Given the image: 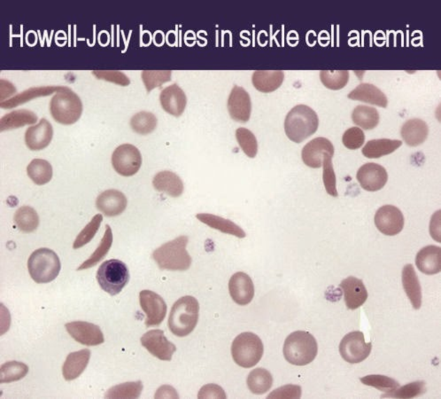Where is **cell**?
<instances>
[{
    "label": "cell",
    "mask_w": 441,
    "mask_h": 399,
    "mask_svg": "<svg viewBox=\"0 0 441 399\" xmlns=\"http://www.w3.org/2000/svg\"><path fill=\"white\" fill-rule=\"evenodd\" d=\"M188 241L187 236H179L153 251L152 257L160 270L180 272L188 270L192 262V259L186 249Z\"/></svg>",
    "instance_id": "6da1fadb"
},
{
    "label": "cell",
    "mask_w": 441,
    "mask_h": 399,
    "mask_svg": "<svg viewBox=\"0 0 441 399\" xmlns=\"http://www.w3.org/2000/svg\"><path fill=\"white\" fill-rule=\"evenodd\" d=\"M200 304L197 299L186 295L174 304L169 318V328L173 335L185 337L195 330L199 321Z\"/></svg>",
    "instance_id": "7a4b0ae2"
},
{
    "label": "cell",
    "mask_w": 441,
    "mask_h": 399,
    "mask_svg": "<svg viewBox=\"0 0 441 399\" xmlns=\"http://www.w3.org/2000/svg\"><path fill=\"white\" fill-rule=\"evenodd\" d=\"M318 126V115L306 105L294 106L285 120L286 134L294 143H302L315 134Z\"/></svg>",
    "instance_id": "3957f363"
},
{
    "label": "cell",
    "mask_w": 441,
    "mask_h": 399,
    "mask_svg": "<svg viewBox=\"0 0 441 399\" xmlns=\"http://www.w3.org/2000/svg\"><path fill=\"white\" fill-rule=\"evenodd\" d=\"M283 352L288 363L303 367L315 360L318 345L309 332L296 331L286 339Z\"/></svg>",
    "instance_id": "277c9868"
},
{
    "label": "cell",
    "mask_w": 441,
    "mask_h": 399,
    "mask_svg": "<svg viewBox=\"0 0 441 399\" xmlns=\"http://www.w3.org/2000/svg\"><path fill=\"white\" fill-rule=\"evenodd\" d=\"M29 275L38 284H50L58 277L62 264L52 249L41 248L32 253L28 260Z\"/></svg>",
    "instance_id": "5b68a950"
},
{
    "label": "cell",
    "mask_w": 441,
    "mask_h": 399,
    "mask_svg": "<svg viewBox=\"0 0 441 399\" xmlns=\"http://www.w3.org/2000/svg\"><path fill=\"white\" fill-rule=\"evenodd\" d=\"M50 111L59 124L74 125L81 118L83 103L76 93L66 88L53 96L50 103Z\"/></svg>",
    "instance_id": "8992f818"
},
{
    "label": "cell",
    "mask_w": 441,
    "mask_h": 399,
    "mask_svg": "<svg viewBox=\"0 0 441 399\" xmlns=\"http://www.w3.org/2000/svg\"><path fill=\"white\" fill-rule=\"evenodd\" d=\"M264 347L258 335L251 332H242L235 338L232 345L233 360L239 367L251 368L262 359Z\"/></svg>",
    "instance_id": "52a82bcc"
},
{
    "label": "cell",
    "mask_w": 441,
    "mask_h": 399,
    "mask_svg": "<svg viewBox=\"0 0 441 399\" xmlns=\"http://www.w3.org/2000/svg\"><path fill=\"white\" fill-rule=\"evenodd\" d=\"M97 281L100 288L110 295L122 292L130 281V272L125 262L118 259H110L99 266Z\"/></svg>",
    "instance_id": "ba28073f"
},
{
    "label": "cell",
    "mask_w": 441,
    "mask_h": 399,
    "mask_svg": "<svg viewBox=\"0 0 441 399\" xmlns=\"http://www.w3.org/2000/svg\"><path fill=\"white\" fill-rule=\"evenodd\" d=\"M372 342H366L363 332L353 331L343 337L340 344V354L350 364H359L372 354Z\"/></svg>",
    "instance_id": "9c48e42d"
},
{
    "label": "cell",
    "mask_w": 441,
    "mask_h": 399,
    "mask_svg": "<svg viewBox=\"0 0 441 399\" xmlns=\"http://www.w3.org/2000/svg\"><path fill=\"white\" fill-rule=\"evenodd\" d=\"M112 164L118 174L123 177H132L141 167V153L133 145L120 146L113 153Z\"/></svg>",
    "instance_id": "30bf717a"
},
{
    "label": "cell",
    "mask_w": 441,
    "mask_h": 399,
    "mask_svg": "<svg viewBox=\"0 0 441 399\" xmlns=\"http://www.w3.org/2000/svg\"><path fill=\"white\" fill-rule=\"evenodd\" d=\"M139 302L146 314V327H158L162 324L167 314V304L163 298L155 292L143 290L139 294Z\"/></svg>",
    "instance_id": "8fae6325"
},
{
    "label": "cell",
    "mask_w": 441,
    "mask_h": 399,
    "mask_svg": "<svg viewBox=\"0 0 441 399\" xmlns=\"http://www.w3.org/2000/svg\"><path fill=\"white\" fill-rule=\"evenodd\" d=\"M141 344L155 358L162 361H170L176 351V345L165 337L164 332L153 329L146 332L140 339Z\"/></svg>",
    "instance_id": "7c38bea8"
},
{
    "label": "cell",
    "mask_w": 441,
    "mask_h": 399,
    "mask_svg": "<svg viewBox=\"0 0 441 399\" xmlns=\"http://www.w3.org/2000/svg\"><path fill=\"white\" fill-rule=\"evenodd\" d=\"M404 216L396 206L385 205L377 209L375 225L380 232L387 236L399 234L404 227Z\"/></svg>",
    "instance_id": "4fadbf2b"
},
{
    "label": "cell",
    "mask_w": 441,
    "mask_h": 399,
    "mask_svg": "<svg viewBox=\"0 0 441 399\" xmlns=\"http://www.w3.org/2000/svg\"><path fill=\"white\" fill-rule=\"evenodd\" d=\"M66 331L74 340L86 346H97L105 342L99 326L85 321L69 322L65 325Z\"/></svg>",
    "instance_id": "5bb4252c"
},
{
    "label": "cell",
    "mask_w": 441,
    "mask_h": 399,
    "mask_svg": "<svg viewBox=\"0 0 441 399\" xmlns=\"http://www.w3.org/2000/svg\"><path fill=\"white\" fill-rule=\"evenodd\" d=\"M356 178L364 190L377 192L386 186L388 174L383 166L369 162L359 169Z\"/></svg>",
    "instance_id": "9a60e30c"
},
{
    "label": "cell",
    "mask_w": 441,
    "mask_h": 399,
    "mask_svg": "<svg viewBox=\"0 0 441 399\" xmlns=\"http://www.w3.org/2000/svg\"><path fill=\"white\" fill-rule=\"evenodd\" d=\"M228 111L234 121L246 122L251 116L252 103L249 93L239 86H234L228 99Z\"/></svg>",
    "instance_id": "2e32d148"
},
{
    "label": "cell",
    "mask_w": 441,
    "mask_h": 399,
    "mask_svg": "<svg viewBox=\"0 0 441 399\" xmlns=\"http://www.w3.org/2000/svg\"><path fill=\"white\" fill-rule=\"evenodd\" d=\"M326 154L334 155L332 143L326 138L319 137L314 139L304 146L302 158L304 164L310 168L318 169L322 167L323 156Z\"/></svg>",
    "instance_id": "e0dca14e"
},
{
    "label": "cell",
    "mask_w": 441,
    "mask_h": 399,
    "mask_svg": "<svg viewBox=\"0 0 441 399\" xmlns=\"http://www.w3.org/2000/svg\"><path fill=\"white\" fill-rule=\"evenodd\" d=\"M230 297L239 305L249 304L255 297V286L252 279L245 272L233 274L229 282Z\"/></svg>",
    "instance_id": "ac0fdd59"
},
{
    "label": "cell",
    "mask_w": 441,
    "mask_h": 399,
    "mask_svg": "<svg viewBox=\"0 0 441 399\" xmlns=\"http://www.w3.org/2000/svg\"><path fill=\"white\" fill-rule=\"evenodd\" d=\"M128 204L126 196L121 191L109 189L102 192L96 200V207L106 217H116L125 211Z\"/></svg>",
    "instance_id": "d6986e66"
},
{
    "label": "cell",
    "mask_w": 441,
    "mask_h": 399,
    "mask_svg": "<svg viewBox=\"0 0 441 399\" xmlns=\"http://www.w3.org/2000/svg\"><path fill=\"white\" fill-rule=\"evenodd\" d=\"M53 136V129L48 120L42 118L38 125L31 126L25 133V143L29 150H43L50 145Z\"/></svg>",
    "instance_id": "ffe728a7"
},
{
    "label": "cell",
    "mask_w": 441,
    "mask_h": 399,
    "mask_svg": "<svg viewBox=\"0 0 441 399\" xmlns=\"http://www.w3.org/2000/svg\"><path fill=\"white\" fill-rule=\"evenodd\" d=\"M340 288L344 292V300H345L346 308L349 310H356L365 304L368 291L365 285L360 279L350 276L342 281Z\"/></svg>",
    "instance_id": "44dd1931"
},
{
    "label": "cell",
    "mask_w": 441,
    "mask_h": 399,
    "mask_svg": "<svg viewBox=\"0 0 441 399\" xmlns=\"http://www.w3.org/2000/svg\"><path fill=\"white\" fill-rule=\"evenodd\" d=\"M162 108L169 115L179 118L185 112L187 98L185 92L178 85L174 84L163 89L160 95Z\"/></svg>",
    "instance_id": "7402d4cb"
},
{
    "label": "cell",
    "mask_w": 441,
    "mask_h": 399,
    "mask_svg": "<svg viewBox=\"0 0 441 399\" xmlns=\"http://www.w3.org/2000/svg\"><path fill=\"white\" fill-rule=\"evenodd\" d=\"M416 265L424 274H439L441 271V248L433 245L423 248L417 253Z\"/></svg>",
    "instance_id": "603a6c76"
},
{
    "label": "cell",
    "mask_w": 441,
    "mask_h": 399,
    "mask_svg": "<svg viewBox=\"0 0 441 399\" xmlns=\"http://www.w3.org/2000/svg\"><path fill=\"white\" fill-rule=\"evenodd\" d=\"M91 358V351L88 349L72 352L66 358L62 368L63 377L66 381H73L78 378L85 370Z\"/></svg>",
    "instance_id": "cb8c5ba5"
},
{
    "label": "cell",
    "mask_w": 441,
    "mask_h": 399,
    "mask_svg": "<svg viewBox=\"0 0 441 399\" xmlns=\"http://www.w3.org/2000/svg\"><path fill=\"white\" fill-rule=\"evenodd\" d=\"M153 188L158 192L176 198L181 196L183 192V183L182 179L176 173L169 171L157 173L153 181Z\"/></svg>",
    "instance_id": "d4e9b609"
},
{
    "label": "cell",
    "mask_w": 441,
    "mask_h": 399,
    "mask_svg": "<svg viewBox=\"0 0 441 399\" xmlns=\"http://www.w3.org/2000/svg\"><path fill=\"white\" fill-rule=\"evenodd\" d=\"M349 98L352 101L369 103V104L379 106L381 108H386L388 105V99L385 93L377 86L368 84V83H363L357 86L349 93Z\"/></svg>",
    "instance_id": "484cf974"
},
{
    "label": "cell",
    "mask_w": 441,
    "mask_h": 399,
    "mask_svg": "<svg viewBox=\"0 0 441 399\" xmlns=\"http://www.w3.org/2000/svg\"><path fill=\"white\" fill-rule=\"evenodd\" d=\"M66 88V86H40V88H32L1 102V108L4 109L13 108L15 106L24 104V103L31 101V99L46 97V96L52 95V93L62 92Z\"/></svg>",
    "instance_id": "4316f807"
},
{
    "label": "cell",
    "mask_w": 441,
    "mask_h": 399,
    "mask_svg": "<svg viewBox=\"0 0 441 399\" xmlns=\"http://www.w3.org/2000/svg\"><path fill=\"white\" fill-rule=\"evenodd\" d=\"M402 285L411 304L415 310H419L422 305V289L419 277L412 265L404 266L402 270Z\"/></svg>",
    "instance_id": "83f0119b"
},
{
    "label": "cell",
    "mask_w": 441,
    "mask_h": 399,
    "mask_svg": "<svg viewBox=\"0 0 441 399\" xmlns=\"http://www.w3.org/2000/svg\"><path fill=\"white\" fill-rule=\"evenodd\" d=\"M428 125L419 118L409 120L402 125V131H400L403 141L410 146L423 144L428 137Z\"/></svg>",
    "instance_id": "f1b7e54d"
},
{
    "label": "cell",
    "mask_w": 441,
    "mask_h": 399,
    "mask_svg": "<svg viewBox=\"0 0 441 399\" xmlns=\"http://www.w3.org/2000/svg\"><path fill=\"white\" fill-rule=\"evenodd\" d=\"M284 79L285 73L281 71H257L252 76L253 86L263 93L275 92L282 85Z\"/></svg>",
    "instance_id": "f546056e"
},
{
    "label": "cell",
    "mask_w": 441,
    "mask_h": 399,
    "mask_svg": "<svg viewBox=\"0 0 441 399\" xmlns=\"http://www.w3.org/2000/svg\"><path fill=\"white\" fill-rule=\"evenodd\" d=\"M197 219L203 224L209 225V227L216 229L223 234L236 236V237L245 238L246 234L243 229L235 223L228 220L218 216L208 214V213H199L196 215Z\"/></svg>",
    "instance_id": "4dcf8cb0"
},
{
    "label": "cell",
    "mask_w": 441,
    "mask_h": 399,
    "mask_svg": "<svg viewBox=\"0 0 441 399\" xmlns=\"http://www.w3.org/2000/svg\"><path fill=\"white\" fill-rule=\"evenodd\" d=\"M402 141L398 139H372L363 148V155L367 158L376 159L392 154L402 146Z\"/></svg>",
    "instance_id": "1f68e13d"
},
{
    "label": "cell",
    "mask_w": 441,
    "mask_h": 399,
    "mask_svg": "<svg viewBox=\"0 0 441 399\" xmlns=\"http://www.w3.org/2000/svg\"><path fill=\"white\" fill-rule=\"evenodd\" d=\"M38 116L28 109H19L6 114L0 120V131L6 132L10 130L19 129L25 125L36 124Z\"/></svg>",
    "instance_id": "d6a6232c"
},
{
    "label": "cell",
    "mask_w": 441,
    "mask_h": 399,
    "mask_svg": "<svg viewBox=\"0 0 441 399\" xmlns=\"http://www.w3.org/2000/svg\"><path fill=\"white\" fill-rule=\"evenodd\" d=\"M273 377L266 369L259 368L250 372L247 377L249 391L255 395L267 393L272 387Z\"/></svg>",
    "instance_id": "836d02e7"
},
{
    "label": "cell",
    "mask_w": 441,
    "mask_h": 399,
    "mask_svg": "<svg viewBox=\"0 0 441 399\" xmlns=\"http://www.w3.org/2000/svg\"><path fill=\"white\" fill-rule=\"evenodd\" d=\"M27 173L36 185L43 186L51 181L53 172L51 164L46 160L34 159L27 167Z\"/></svg>",
    "instance_id": "e575fe53"
},
{
    "label": "cell",
    "mask_w": 441,
    "mask_h": 399,
    "mask_svg": "<svg viewBox=\"0 0 441 399\" xmlns=\"http://www.w3.org/2000/svg\"><path fill=\"white\" fill-rule=\"evenodd\" d=\"M15 224L20 231L29 234L38 229L39 225V217L38 212L29 206H22L15 212Z\"/></svg>",
    "instance_id": "d590c367"
},
{
    "label": "cell",
    "mask_w": 441,
    "mask_h": 399,
    "mask_svg": "<svg viewBox=\"0 0 441 399\" xmlns=\"http://www.w3.org/2000/svg\"><path fill=\"white\" fill-rule=\"evenodd\" d=\"M354 124L364 130H373L379 125V114L376 108L368 106H357L352 113Z\"/></svg>",
    "instance_id": "8d00e7d4"
},
{
    "label": "cell",
    "mask_w": 441,
    "mask_h": 399,
    "mask_svg": "<svg viewBox=\"0 0 441 399\" xmlns=\"http://www.w3.org/2000/svg\"><path fill=\"white\" fill-rule=\"evenodd\" d=\"M113 244V232L112 229L108 225H106V232L104 236L100 241V244L99 247L97 248L96 251L90 257L89 259H87L86 261L83 262L81 265L78 268V271L86 270V269L92 268L93 266L98 265L100 261L102 260L103 258L108 255V253L111 248Z\"/></svg>",
    "instance_id": "74e56055"
},
{
    "label": "cell",
    "mask_w": 441,
    "mask_h": 399,
    "mask_svg": "<svg viewBox=\"0 0 441 399\" xmlns=\"http://www.w3.org/2000/svg\"><path fill=\"white\" fill-rule=\"evenodd\" d=\"M29 372V367L18 361L6 362L0 368V382L10 384L24 378Z\"/></svg>",
    "instance_id": "f35d334b"
},
{
    "label": "cell",
    "mask_w": 441,
    "mask_h": 399,
    "mask_svg": "<svg viewBox=\"0 0 441 399\" xmlns=\"http://www.w3.org/2000/svg\"><path fill=\"white\" fill-rule=\"evenodd\" d=\"M143 391L141 381L126 382L109 388L105 394L106 398H139Z\"/></svg>",
    "instance_id": "ab89813d"
},
{
    "label": "cell",
    "mask_w": 441,
    "mask_h": 399,
    "mask_svg": "<svg viewBox=\"0 0 441 399\" xmlns=\"http://www.w3.org/2000/svg\"><path fill=\"white\" fill-rule=\"evenodd\" d=\"M157 122L156 116L153 113L142 111L130 119V127L138 134L147 135L155 131Z\"/></svg>",
    "instance_id": "60d3db41"
},
{
    "label": "cell",
    "mask_w": 441,
    "mask_h": 399,
    "mask_svg": "<svg viewBox=\"0 0 441 399\" xmlns=\"http://www.w3.org/2000/svg\"><path fill=\"white\" fill-rule=\"evenodd\" d=\"M360 381L364 385L376 388L377 390L386 392V393H391V392L396 391V388L400 387L398 382L393 378L385 377V375H367V377L360 378Z\"/></svg>",
    "instance_id": "b9f144b4"
},
{
    "label": "cell",
    "mask_w": 441,
    "mask_h": 399,
    "mask_svg": "<svg viewBox=\"0 0 441 399\" xmlns=\"http://www.w3.org/2000/svg\"><path fill=\"white\" fill-rule=\"evenodd\" d=\"M320 79L327 89L337 91L342 90L349 81V72L347 71H323L320 72Z\"/></svg>",
    "instance_id": "7bdbcfd3"
},
{
    "label": "cell",
    "mask_w": 441,
    "mask_h": 399,
    "mask_svg": "<svg viewBox=\"0 0 441 399\" xmlns=\"http://www.w3.org/2000/svg\"><path fill=\"white\" fill-rule=\"evenodd\" d=\"M236 139L240 148L250 158H255L258 153V143L251 131L246 128H239L236 131Z\"/></svg>",
    "instance_id": "ee69618b"
},
{
    "label": "cell",
    "mask_w": 441,
    "mask_h": 399,
    "mask_svg": "<svg viewBox=\"0 0 441 399\" xmlns=\"http://www.w3.org/2000/svg\"><path fill=\"white\" fill-rule=\"evenodd\" d=\"M426 382L424 381H416L411 382V384L403 386L396 391L381 396V398H413L419 397L426 393Z\"/></svg>",
    "instance_id": "f6af8a7d"
},
{
    "label": "cell",
    "mask_w": 441,
    "mask_h": 399,
    "mask_svg": "<svg viewBox=\"0 0 441 399\" xmlns=\"http://www.w3.org/2000/svg\"><path fill=\"white\" fill-rule=\"evenodd\" d=\"M103 221V216L102 214L96 215L93 217L91 222L83 229L82 232L76 237L75 242H74V249H78L83 247L86 244H88L92 241L93 237L99 231V226Z\"/></svg>",
    "instance_id": "bcb514c9"
},
{
    "label": "cell",
    "mask_w": 441,
    "mask_h": 399,
    "mask_svg": "<svg viewBox=\"0 0 441 399\" xmlns=\"http://www.w3.org/2000/svg\"><path fill=\"white\" fill-rule=\"evenodd\" d=\"M332 158L333 156L329 154H326L323 156V181L327 194L333 196V197H337L339 194H337V190L336 175L334 172Z\"/></svg>",
    "instance_id": "7dc6e473"
},
{
    "label": "cell",
    "mask_w": 441,
    "mask_h": 399,
    "mask_svg": "<svg viewBox=\"0 0 441 399\" xmlns=\"http://www.w3.org/2000/svg\"><path fill=\"white\" fill-rule=\"evenodd\" d=\"M142 79L147 92L172 80V71H143Z\"/></svg>",
    "instance_id": "c3c4849f"
},
{
    "label": "cell",
    "mask_w": 441,
    "mask_h": 399,
    "mask_svg": "<svg viewBox=\"0 0 441 399\" xmlns=\"http://www.w3.org/2000/svg\"><path fill=\"white\" fill-rule=\"evenodd\" d=\"M342 141L344 146L350 150H356L362 148L365 141V135L362 129L352 127L344 133Z\"/></svg>",
    "instance_id": "681fc988"
},
{
    "label": "cell",
    "mask_w": 441,
    "mask_h": 399,
    "mask_svg": "<svg viewBox=\"0 0 441 399\" xmlns=\"http://www.w3.org/2000/svg\"><path fill=\"white\" fill-rule=\"evenodd\" d=\"M92 74L98 79L115 83V84L118 85L127 86L130 84V80L128 76L120 71H93Z\"/></svg>",
    "instance_id": "f907efd6"
},
{
    "label": "cell",
    "mask_w": 441,
    "mask_h": 399,
    "mask_svg": "<svg viewBox=\"0 0 441 399\" xmlns=\"http://www.w3.org/2000/svg\"><path fill=\"white\" fill-rule=\"evenodd\" d=\"M302 397V388L298 385H286L277 388L268 396V398H300Z\"/></svg>",
    "instance_id": "816d5d0a"
},
{
    "label": "cell",
    "mask_w": 441,
    "mask_h": 399,
    "mask_svg": "<svg viewBox=\"0 0 441 399\" xmlns=\"http://www.w3.org/2000/svg\"><path fill=\"white\" fill-rule=\"evenodd\" d=\"M198 397L199 398H226V395L218 385L209 384L204 386Z\"/></svg>",
    "instance_id": "f5cc1de1"
},
{
    "label": "cell",
    "mask_w": 441,
    "mask_h": 399,
    "mask_svg": "<svg viewBox=\"0 0 441 399\" xmlns=\"http://www.w3.org/2000/svg\"><path fill=\"white\" fill-rule=\"evenodd\" d=\"M178 398L179 396L176 393L175 388L170 387V386L165 385L162 386L156 392L155 398Z\"/></svg>",
    "instance_id": "db71d44e"
}]
</instances>
